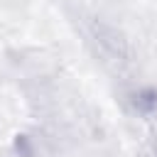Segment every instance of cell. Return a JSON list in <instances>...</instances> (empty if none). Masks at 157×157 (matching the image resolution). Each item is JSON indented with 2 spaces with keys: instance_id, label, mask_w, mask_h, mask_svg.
<instances>
[{
  "instance_id": "6da1fadb",
  "label": "cell",
  "mask_w": 157,
  "mask_h": 157,
  "mask_svg": "<svg viewBox=\"0 0 157 157\" xmlns=\"http://www.w3.org/2000/svg\"><path fill=\"white\" fill-rule=\"evenodd\" d=\"M135 103H137L140 108H155V105H157V91H150V88L140 91Z\"/></svg>"
}]
</instances>
